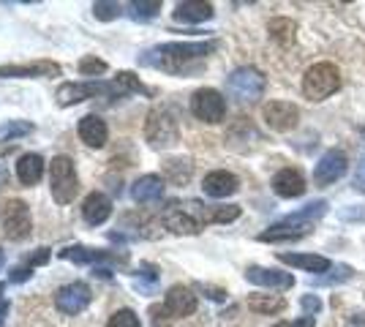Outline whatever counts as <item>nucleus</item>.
I'll list each match as a JSON object with an SVG mask.
<instances>
[{
	"mask_svg": "<svg viewBox=\"0 0 365 327\" xmlns=\"http://www.w3.org/2000/svg\"><path fill=\"white\" fill-rule=\"evenodd\" d=\"M215 49V41H175V44H161V47L148 49L139 63L150 66L167 74H188L199 68L202 58H207Z\"/></svg>",
	"mask_w": 365,
	"mask_h": 327,
	"instance_id": "nucleus-1",
	"label": "nucleus"
},
{
	"mask_svg": "<svg viewBox=\"0 0 365 327\" xmlns=\"http://www.w3.org/2000/svg\"><path fill=\"white\" fill-rule=\"evenodd\" d=\"M49 191L52 199L58 204L74 202V197L79 194V177H76L74 161L68 156H55L49 164Z\"/></svg>",
	"mask_w": 365,
	"mask_h": 327,
	"instance_id": "nucleus-2",
	"label": "nucleus"
},
{
	"mask_svg": "<svg viewBox=\"0 0 365 327\" xmlns=\"http://www.w3.org/2000/svg\"><path fill=\"white\" fill-rule=\"evenodd\" d=\"M341 90V74L333 63H317L305 71L303 95L308 101H324Z\"/></svg>",
	"mask_w": 365,
	"mask_h": 327,
	"instance_id": "nucleus-3",
	"label": "nucleus"
},
{
	"mask_svg": "<svg viewBox=\"0 0 365 327\" xmlns=\"http://www.w3.org/2000/svg\"><path fill=\"white\" fill-rule=\"evenodd\" d=\"M145 140L150 147L155 150H164V147H172L180 140V128H178V120L169 109H153L145 120Z\"/></svg>",
	"mask_w": 365,
	"mask_h": 327,
	"instance_id": "nucleus-4",
	"label": "nucleus"
},
{
	"mask_svg": "<svg viewBox=\"0 0 365 327\" xmlns=\"http://www.w3.org/2000/svg\"><path fill=\"white\" fill-rule=\"evenodd\" d=\"M264 77L262 71H257L254 66H243V68H235L227 77V90L232 93V98L237 101H257L264 93Z\"/></svg>",
	"mask_w": 365,
	"mask_h": 327,
	"instance_id": "nucleus-5",
	"label": "nucleus"
},
{
	"mask_svg": "<svg viewBox=\"0 0 365 327\" xmlns=\"http://www.w3.org/2000/svg\"><path fill=\"white\" fill-rule=\"evenodd\" d=\"M191 112L202 123H221L227 115V98L213 88H199L191 95Z\"/></svg>",
	"mask_w": 365,
	"mask_h": 327,
	"instance_id": "nucleus-6",
	"label": "nucleus"
},
{
	"mask_svg": "<svg viewBox=\"0 0 365 327\" xmlns=\"http://www.w3.org/2000/svg\"><path fill=\"white\" fill-rule=\"evenodd\" d=\"M3 232L9 240H25L31 237L33 232V218H31V207L22 202V199H9L6 202V210H3Z\"/></svg>",
	"mask_w": 365,
	"mask_h": 327,
	"instance_id": "nucleus-7",
	"label": "nucleus"
},
{
	"mask_svg": "<svg viewBox=\"0 0 365 327\" xmlns=\"http://www.w3.org/2000/svg\"><path fill=\"white\" fill-rule=\"evenodd\" d=\"M93 300V292L88 284H82V281H74V284H66L61 286L58 292H55V308L66 316H76V313H82L88 306H91Z\"/></svg>",
	"mask_w": 365,
	"mask_h": 327,
	"instance_id": "nucleus-8",
	"label": "nucleus"
},
{
	"mask_svg": "<svg viewBox=\"0 0 365 327\" xmlns=\"http://www.w3.org/2000/svg\"><path fill=\"white\" fill-rule=\"evenodd\" d=\"M101 93L112 95V82H63L55 98L61 107H74L79 101H88Z\"/></svg>",
	"mask_w": 365,
	"mask_h": 327,
	"instance_id": "nucleus-9",
	"label": "nucleus"
},
{
	"mask_svg": "<svg viewBox=\"0 0 365 327\" xmlns=\"http://www.w3.org/2000/svg\"><path fill=\"white\" fill-rule=\"evenodd\" d=\"M346 167H349L346 153L333 147V150H327V153L319 158V164H317V170H314V183H317V186H330V183L344 177Z\"/></svg>",
	"mask_w": 365,
	"mask_h": 327,
	"instance_id": "nucleus-10",
	"label": "nucleus"
},
{
	"mask_svg": "<svg viewBox=\"0 0 365 327\" xmlns=\"http://www.w3.org/2000/svg\"><path fill=\"white\" fill-rule=\"evenodd\" d=\"M262 115H264V123L273 131H292L300 120V109L289 101H270V104H264Z\"/></svg>",
	"mask_w": 365,
	"mask_h": 327,
	"instance_id": "nucleus-11",
	"label": "nucleus"
},
{
	"mask_svg": "<svg viewBox=\"0 0 365 327\" xmlns=\"http://www.w3.org/2000/svg\"><path fill=\"white\" fill-rule=\"evenodd\" d=\"M0 77L6 79H28V77H61V66L52 61L16 63V66H0Z\"/></svg>",
	"mask_w": 365,
	"mask_h": 327,
	"instance_id": "nucleus-12",
	"label": "nucleus"
},
{
	"mask_svg": "<svg viewBox=\"0 0 365 327\" xmlns=\"http://www.w3.org/2000/svg\"><path fill=\"white\" fill-rule=\"evenodd\" d=\"M61 259H71L76 265H98V262H112V265H125V254H112V251H96L85 246H68L61 251Z\"/></svg>",
	"mask_w": 365,
	"mask_h": 327,
	"instance_id": "nucleus-13",
	"label": "nucleus"
},
{
	"mask_svg": "<svg viewBox=\"0 0 365 327\" xmlns=\"http://www.w3.org/2000/svg\"><path fill=\"white\" fill-rule=\"evenodd\" d=\"M164 308L172 313V319H180V316H191L197 311V295L182 286V284H175L167 289V297H164Z\"/></svg>",
	"mask_w": 365,
	"mask_h": 327,
	"instance_id": "nucleus-14",
	"label": "nucleus"
},
{
	"mask_svg": "<svg viewBox=\"0 0 365 327\" xmlns=\"http://www.w3.org/2000/svg\"><path fill=\"white\" fill-rule=\"evenodd\" d=\"M245 281H251L257 286H267V289H292L294 286V276L292 273L273 270V267H257V265H251L245 270Z\"/></svg>",
	"mask_w": 365,
	"mask_h": 327,
	"instance_id": "nucleus-15",
	"label": "nucleus"
},
{
	"mask_svg": "<svg viewBox=\"0 0 365 327\" xmlns=\"http://www.w3.org/2000/svg\"><path fill=\"white\" fill-rule=\"evenodd\" d=\"M237 188H240V180H237L232 172H224V170L210 172V175H205V180H202V191H205L207 197H213V199H227L232 194H237Z\"/></svg>",
	"mask_w": 365,
	"mask_h": 327,
	"instance_id": "nucleus-16",
	"label": "nucleus"
},
{
	"mask_svg": "<svg viewBox=\"0 0 365 327\" xmlns=\"http://www.w3.org/2000/svg\"><path fill=\"white\" fill-rule=\"evenodd\" d=\"M76 134H79V140L85 142L88 147H104L109 137V128L98 115H85L76 123Z\"/></svg>",
	"mask_w": 365,
	"mask_h": 327,
	"instance_id": "nucleus-17",
	"label": "nucleus"
},
{
	"mask_svg": "<svg viewBox=\"0 0 365 327\" xmlns=\"http://www.w3.org/2000/svg\"><path fill=\"white\" fill-rule=\"evenodd\" d=\"M109 216H112V199H109L107 194L93 191V194L85 197V202H82V218H85V224L101 227Z\"/></svg>",
	"mask_w": 365,
	"mask_h": 327,
	"instance_id": "nucleus-18",
	"label": "nucleus"
},
{
	"mask_svg": "<svg viewBox=\"0 0 365 327\" xmlns=\"http://www.w3.org/2000/svg\"><path fill=\"white\" fill-rule=\"evenodd\" d=\"M273 191L281 199H297L305 194V177L300 170H281L273 177Z\"/></svg>",
	"mask_w": 365,
	"mask_h": 327,
	"instance_id": "nucleus-19",
	"label": "nucleus"
},
{
	"mask_svg": "<svg viewBox=\"0 0 365 327\" xmlns=\"http://www.w3.org/2000/svg\"><path fill=\"white\" fill-rule=\"evenodd\" d=\"M305 234H311L308 224H292V221H281L267 227L264 232L259 234V243H284V240H300Z\"/></svg>",
	"mask_w": 365,
	"mask_h": 327,
	"instance_id": "nucleus-20",
	"label": "nucleus"
},
{
	"mask_svg": "<svg viewBox=\"0 0 365 327\" xmlns=\"http://www.w3.org/2000/svg\"><path fill=\"white\" fill-rule=\"evenodd\" d=\"M175 19L185 22V25H199V22H207L213 16V3H202V0H182L175 6Z\"/></svg>",
	"mask_w": 365,
	"mask_h": 327,
	"instance_id": "nucleus-21",
	"label": "nucleus"
},
{
	"mask_svg": "<svg viewBox=\"0 0 365 327\" xmlns=\"http://www.w3.org/2000/svg\"><path fill=\"white\" fill-rule=\"evenodd\" d=\"M164 227L175 234H199V229H202V224H199L197 218L191 216L188 210L178 207V204H172L164 213Z\"/></svg>",
	"mask_w": 365,
	"mask_h": 327,
	"instance_id": "nucleus-22",
	"label": "nucleus"
},
{
	"mask_svg": "<svg viewBox=\"0 0 365 327\" xmlns=\"http://www.w3.org/2000/svg\"><path fill=\"white\" fill-rule=\"evenodd\" d=\"M131 197L139 204L158 202L164 197V180L158 175H142L137 183H134V188H131Z\"/></svg>",
	"mask_w": 365,
	"mask_h": 327,
	"instance_id": "nucleus-23",
	"label": "nucleus"
},
{
	"mask_svg": "<svg viewBox=\"0 0 365 327\" xmlns=\"http://www.w3.org/2000/svg\"><path fill=\"white\" fill-rule=\"evenodd\" d=\"M44 177V158L38 153H25L16 161V180L22 186H36Z\"/></svg>",
	"mask_w": 365,
	"mask_h": 327,
	"instance_id": "nucleus-24",
	"label": "nucleus"
},
{
	"mask_svg": "<svg viewBox=\"0 0 365 327\" xmlns=\"http://www.w3.org/2000/svg\"><path fill=\"white\" fill-rule=\"evenodd\" d=\"M278 259L284 265L300 267V270H308V273H327L330 270V259L327 256H319V254H278Z\"/></svg>",
	"mask_w": 365,
	"mask_h": 327,
	"instance_id": "nucleus-25",
	"label": "nucleus"
},
{
	"mask_svg": "<svg viewBox=\"0 0 365 327\" xmlns=\"http://www.w3.org/2000/svg\"><path fill=\"white\" fill-rule=\"evenodd\" d=\"M267 31H270V38H273V41L284 44V47H289L292 41H294V36H297V25H294V19L275 16V19H270Z\"/></svg>",
	"mask_w": 365,
	"mask_h": 327,
	"instance_id": "nucleus-26",
	"label": "nucleus"
},
{
	"mask_svg": "<svg viewBox=\"0 0 365 327\" xmlns=\"http://www.w3.org/2000/svg\"><path fill=\"white\" fill-rule=\"evenodd\" d=\"M248 306H251V311L262 313V316H275V313H281L287 308V300L275 295H251Z\"/></svg>",
	"mask_w": 365,
	"mask_h": 327,
	"instance_id": "nucleus-27",
	"label": "nucleus"
},
{
	"mask_svg": "<svg viewBox=\"0 0 365 327\" xmlns=\"http://www.w3.org/2000/svg\"><path fill=\"white\" fill-rule=\"evenodd\" d=\"M164 175H167L169 183L182 186L191 177V161H185V158H167L164 161Z\"/></svg>",
	"mask_w": 365,
	"mask_h": 327,
	"instance_id": "nucleus-28",
	"label": "nucleus"
},
{
	"mask_svg": "<svg viewBox=\"0 0 365 327\" xmlns=\"http://www.w3.org/2000/svg\"><path fill=\"white\" fill-rule=\"evenodd\" d=\"M202 216L210 224H229V221H235V218L240 216V207L237 204H218V207H207V210L202 207Z\"/></svg>",
	"mask_w": 365,
	"mask_h": 327,
	"instance_id": "nucleus-29",
	"label": "nucleus"
},
{
	"mask_svg": "<svg viewBox=\"0 0 365 327\" xmlns=\"http://www.w3.org/2000/svg\"><path fill=\"white\" fill-rule=\"evenodd\" d=\"M158 11H161V3L158 0H134V3H128V14H131V19H137V22L153 19V16H158Z\"/></svg>",
	"mask_w": 365,
	"mask_h": 327,
	"instance_id": "nucleus-30",
	"label": "nucleus"
},
{
	"mask_svg": "<svg viewBox=\"0 0 365 327\" xmlns=\"http://www.w3.org/2000/svg\"><path fill=\"white\" fill-rule=\"evenodd\" d=\"M33 134V123L28 120H9V123L0 125V142H14L19 137H28Z\"/></svg>",
	"mask_w": 365,
	"mask_h": 327,
	"instance_id": "nucleus-31",
	"label": "nucleus"
},
{
	"mask_svg": "<svg viewBox=\"0 0 365 327\" xmlns=\"http://www.w3.org/2000/svg\"><path fill=\"white\" fill-rule=\"evenodd\" d=\"M93 14H96V19L109 22V19H118L123 14V6L112 3V0H98V3H93Z\"/></svg>",
	"mask_w": 365,
	"mask_h": 327,
	"instance_id": "nucleus-32",
	"label": "nucleus"
},
{
	"mask_svg": "<svg viewBox=\"0 0 365 327\" xmlns=\"http://www.w3.org/2000/svg\"><path fill=\"white\" fill-rule=\"evenodd\" d=\"M107 327H142V322H139V316L131 308H118L109 316Z\"/></svg>",
	"mask_w": 365,
	"mask_h": 327,
	"instance_id": "nucleus-33",
	"label": "nucleus"
},
{
	"mask_svg": "<svg viewBox=\"0 0 365 327\" xmlns=\"http://www.w3.org/2000/svg\"><path fill=\"white\" fill-rule=\"evenodd\" d=\"M104 71H107V63L98 61L96 55H85L79 61V74L82 77H96V74H104Z\"/></svg>",
	"mask_w": 365,
	"mask_h": 327,
	"instance_id": "nucleus-34",
	"label": "nucleus"
},
{
	"mask_svg": "<svg viewBox=\"0 0 365 327\" xmlns=\"http://www.w3.org/2000/svg\"><path fill=\"white\" fill-rule=\"evenodd\" d=\"M351 270L349 265H338V267H333V276H319V279H314L311 284L314 286H327V284H335V281H346V279H351Z\"/></svg>",
	"mask_w": 365,
	"mask_h": 327,
	"instance_id": "nucleus-35",
	"label": "nucleus"
},
{
	"mask_svg": "<svg viewBox=\"0 0 365 327\" xmlns=\"http://www.w3.org/2000/svg\"><path fill=\"white\" fill-rule=\"evenodd\" d=\"M150 316H153V327H169V316H172V313H169L164 306H153Z\"/></svg>",
	"mask_w": 365,
	"mask_h": 327,
	"instance_id": "nucleus-36",
	"label": "nucleus"
},
{
	"mask_svg": "<svg viewBox=\"0 0 365 327\" xmlns=\"http://www.w3.org/2000/svg\"><path fill=\"white\" fill-rule=\"evenodd\" d=\"M303 308H305V316H314V313H319L322 311V300L319 297H314V295H305L303 300Z\"/></svg>",
	"mask_w": 365,
	"mask_h": 327,
	"instance_id": "nucleus-37",
	"label": "nucleus"
},
{
	"mask_svg": "<svg viewBox=\"0 0 365 327\" xmlns=\"http://www.w3.org/2000/svg\"><path fill=\"white\" fill-rule=\"evenodd\" d=\"M354 188H357V191H363V194H365V158L360 161V167H357V172H354Z\"/></svg>",
	"mask_w": 365,
	"mask_h": 327,
	"instance_id": "nucleus-38",
	"label": "nucleus"
},
{
	"mask_svg": "<svg viewBox=\"0 0 365 327\" xmlns=\"http://www.w3.org/2000/svg\"><path fill=\"white\" fill-rule=\"evenodd\" d=\"M273 327H314V316H303L297 322H275Z\"/></svg>",
	"mask_w": 365,
	"mask_h": 327,
	"instance_id": "nucleus-39",
	"label": "nucleus"
},
{
	"mask_svg": "<svg viewBox=\"0 0 365 327\" xmlns=\"http://www.w3.org/2000/svg\"><path fill=\"white\" fill-rule=\"evenodd\" d=\"M33 276V267L31 265H25V267H16V270H11V281H25V279H31Z\"/></svg>",
	"mask_w": 365,
	"mask_h": 327,
	"instance_id": "nucleus-40",
	"label": "nucleus"
},
{
	"mask_svg": "<svg viewBox=\"0 0 365 327\" xmlns=\"http://www.w3.org/2000/svg\"><path fill=\"white\" fill-rule=\"evenodd\" d=\"M199 289H205L207 297H213V300H224V297H227L224 289H215V286H205V284H199Z\"/></svg>",
	"mask_w": 365,
	"mask_h": 327,
	"instance_id": "nucleus-41",
	"label": "nucleus"
},
{
	"mask_svg": "<svg viewBox=\"0 0 365 327\" xmlns=\"http://www.w3.org/2000/svg\"><path fill=\"white\" fill-rule=\"evenodd\" d=\"M346 327H365V313H354L349 322H346Z\"/></svg>",
	"mask_w": 365,
	"mask_h": 327,
	"instance_id": "nucleus-42",
	"label": "nucleus"
},
{
	"mask_svg": "<svg viewBox=\"0 0 365 327\" xmlns=\"http://www.w3.org/2000/svg\"><path fill=\"white\" fill-rule=\"evenodd\" d=\"M9 313V303H0V327H3V316Z\"/></svg>",
	"mask_w": 365,
	"mask_h": 327,
	"instance_id": "nucleus-43",
	"label": "nucleus"
},
{
	"mask_svg": "<svg viewBox=\"0 0 365 327\" xmlns=\"http://www.w3.org/2000/svg\"><path fill=\"white\" fill-rule=\"evenodd\" d=\"M3 262H6V256H3V249H0V267H3Z\"/></svg>",
	"mask_w": 365,
	"mask_h": 327,
	"instance_id": "nucleus-44",
	"label": "nucleus"
},
{
	"mask_svg": "<svg viewBox=\"0 0 365 327\" xmlns=\"http://www.w3.org/2000/svg\"><path fill=\"white\" fill-rule=\"evenodd\" d=\"M0 292H3V284H0Z\"/></svg>",
	"mask_w": 365,
	"mask_h": 327,
	"instance_id": "nucleus-45",
	"label": "nucleus"
}]
</instances>
